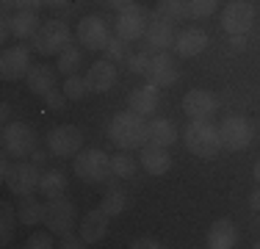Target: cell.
Here are the masks:
<instances>
[{
    "mask_svg": "<svg viewBox=\"0 0 260 249\" xmlns=\"http://www.w3.org/2000/svg\"><path fill=\"white\" fill-rule=\"evenodd\" d=\"M108 136L119 149H141L150 141V122L136 111H122L108 124Z\"/></svg>",
    "mask_w": 260,
    "mask_h": 249,
    "instance_id": "6da1fadb",
    "label": "cell"
},
{
    "mask_svg": "<svg viewBox=\"0 0 260 249\" xmlns=\"http://www.w3.org/2000/svg\"><path fill=\"white\" fill-rule=\"evenodd\" d=\"M183 139H185V147L200 158H213L221 149L219 128L210 124V119H191L188 128L183 130Z\"/></svg>",
    "mask_w": 260,
    "mask_h": 249,
    "instance_id": "7a4b0ae2",
    "label": "cell"
},
{
    "mask_svg": "<svg viewBox=\"0 0 260 249\" xmlns=\"http://www.w3.org/2000/svg\"><path fill=\"white\" fill-rule=\"evenodd\" d=\"M0 144H3V152L11 158H25L36 149V133L25 122H6L3 133H0Z\"/></svg>",
    "mask_w": 260,
    "mask_h": 249,
    "instance_id": "3957f363",
    "label": "cell"
},
{
    "mask_svg": "<svg viewBox=\"0 0 260 249\" xmlns=\"http://www.w3.org/2000/svg\"><path fill=\"white\" fill-rule=\"evenodd\" d=\"M72 169L83 183H103L105 177L111 174V158L103 152V149H80L75 155V164H72Z\"/></svg>",
    "mask_w": 260,
    "mask_h": 249,
    "instance_id": "277c9868",
    "label": "cell"
},
{
    "mask_svg": "<svg viewBox=\"0 0 260 249\" xmlns=\"http://www.w3.org/2000/svg\"><path fill=\"white\" fill-rule=\"evenodd\" d=\"M72 34L67 28V22H58V20H50L45 25H39V30L34 34V50L42 55H58L61 50L70 45Z\"/></svg>",
    "mask_w": 260,
    "mask_h": 249,
    "instance_id": "5b68a950",
    "label": "cell"
},
{
    "mask_svg": "<svg viewBox=\"0 0 260 249\" xmlns=\"http://www.w3.org/2000/svg\"><path fill=\"white\" fill-rule=\"evenodd\" d=\"M150 20H152V14L144 6L130 3L119 11V17H116V36H122V39H127V42L141 39V36L147 34V28H150Z\"/></svg>",
    "mask_w": 260,
    "mask_h": 249,
    "instance_id": "8992f818",
    "label": "cell"
},
{
    "mask_svg": "<svg viewBox=\"0 0 260 249\" xmlns=\"http://www.w3.org/2000/svg\"><path fill=\"white\" fill-rule=\"evenodd\" d=\"M219 136H221V147L230 149V152H238V149H246L255 139V128L246 116H227L224 122L219 124Z\"/></svg>",
    "mask_w": 260,
    "mask_h": 249,
    "instance_id": "52a82bcc",
    "label": "cell"
},
{
    "mask_svg": "<svg viewBox=\"0 0 260 249\" xmlns=\"http://www.w3.org/2000/svg\"><path fill=\"white\" fill-rule=\"evenodd\" d=\"M3 180H6V185L11 189V194L28 197V194H34V191L39 189V183H42L39 164H34V161H17Z\"/></svg>",
    "mask_w": 260,
    "mask_h": 249,
    "instance_id": "ba28073f",
    "label": "cell"
},
{
    "mask_svg": "<svg viewBox=\"0 0 260 249\" xmlns=\"http://www.w3.org/2000/svg\"><path fill=\"white\" fill-rule=\"evenodd\" d=\"M47 147L58 158H75L80 147H83V133L75 124H58L47 133Z\"/></svg>",
    "mask_w": 260,
    "mask_h": 249,
    "instance_id": "9c48e42d",
    "label": "cell"
},
{
    "mask_svg": "<svg viewBox=\"0 0 260 249\" xmlns=\"http://www.w3.org/2000/svg\"><path fill=\"white\" fill-rule=\"evenodd\" d=\"M75 222H78V210L75 205L70 202V199L64 197H55L47 202V216H45V224L47 230L55 235H67L75 230Z\"/></svg>",
    "mask_w": 260,
    "mask_h": 249,
    "instance_id": "30bf717a",
    "label": "cell"
},
{
    "mask_svg": "<svg viewBox=\"0 0 260 249\" xmlns=\"http://www.w3.org/2000/svg\"><path fill=\"white\" fill-rule=\"evenodd\" d=\"M252 25H255V6L249 0H233L224 6L221 11V28L227 34H249Z\"/></svg>",
    "mask_w": 260,
    "mask_h": 249,
    "instance_id": "8fae6325",
    "label": "cell"
},
{
    "mask_svg": "<svg viewBox=\"0 0 260 249\" xmlns=\"http://www.w3.org/2000/svg\"><path fill=\"white\" fill-rule=\"evenodd\" d=\"M108 39H111V30H108L103 17L91 14V17H83L78 22V42L86 50H105Z\"/></svg>",
    "mask_w": 260,
    "mask_h": 249,
    "instance_id": "7c38bea8",
    "label": "cell"
},
{
    "mask_svg": "<svg viewBox=\"0 0 260 249\" xmlns=\"http://www.w3.org/2000/svg\"><path fill=\"white\" fill-rule=\"evenodd\" d=\"M30 72V53L25 47H6L0 55V78L3 80H20Z\"/></svg>",
    "mask_w": 260,
    "mask_h": 249,
    "instance_id": "4fadbf2b",
    "label": "cell"
},
{
    "mask_svg": "<svg viewBox=\"0 0 260 249\" xmlns=\"http://www.w3.org/2000/svg\"><path fill=\"white\" fill-rule=\"evenodd\" d=\"M144 39V45L141 50L150 55H158V53H166L169 47H175V28H172L169 22H160V20H150V28H147V34L141 36Z\"/></svg>",
    "mask_w": 260,
    "mask_h": 249,
    "instance_id": "5bb4252c",
    "label": "cell"
},
{
    "mask_svg": "<svg viewBox=\"0 0 260 249\" xmlns=\"http://www.w3.org/2000/svg\"><path fill=\"white\" fill-rule=\"evenodd\" d=\"M216 108H219L216 97L205 89H191L188 95L183 97V111H185L188 119H213Z\"/></svg>",
    "mask_w": 260,
    "mask_h": 249,
    "instance_id": "9a60e30c",
    "label": "cell"
},
{
    "mask_svg": "<svg viewBox=\"0 0 260 249\" xmlns=\"http://www.w3.org/2000/svg\"><path fill=\"white\" fill-rule=\"evenodd\" d=\"M147 80L158 89H166V86L177 83V64L169 53H158L152 55V64H150V72H147Z\"/></svg>",
    "mask_w": 260,
    "mask_h": 249,
    "instance_id": "2e32d148",
    "label": "cell"
},
{
    "mask_svg": "<svg viewBox=\"0 0 260 249\" xmlns=\"http://www.w3.org/2000/svg\"><path fill=\"white\" fill-rule=\"evenodd\" d=\"M205 47H208V34L202 28H185L175 39V53L180 55V58H194V55H200Z\"/></svg>",
    "mask_w": 260,
    "mask_h": 249,
    "instance_id": "e0dca14e",
    "label": "cell"
},
{
    "mask_svg": "<svg viewBox=\"0 0 260 249\" xmlns=\"http://www.w3.org/2000/svg\"><path fill=\"white\" fill-rule=\"evenodd\" d=\"M86 80H89V89L97 91V95H105V91L114 89L116 83V67L114 61H97V64H91L89 75H86Z\"/></svg>",
    "mask_w": 260,
    "mask_h": 249,
    "instance_id": "ac0fdd59",
    "label": "cell"
},
{
    "mask_svg": "<svg viewBox=\"0 0 260 249\" xmlns=\"http://www.w3.org/2000/svg\"><path fill=\"white\" fill-rule=\"evenodd\" d=\"M108 219L111 216L105 213L103 208L89 210V213L83 216V222H80V235H83L86 244H97V241L105 238V233H108Z\"/></svg>",
    "mask_w": 260,
    "mask_h": 249,
    "instance_id": "d6986e66",
    "label": "cell"
},
{
    "mask_svg": "<svg viewBox=\"0 0 260 249\" xmlns=\"http://www.w3.org/2000/svg\"><path fill=\"white\" fill-rule=\"evenodd\" d=\"M141 166H144L150 174H166L172 169V155L166 147H158V144H150L147 141L141 147Z\"/></svg>",
    "mask_w": 260,
    "mask_h": 249,
    "instance_id": "ffe728a7",
    "label": "cell"
},
{
    "mask_svg": "<svg viewBox=\"0 0 260 249\" xmlns=\"http://www.w3.org/2000/svg\"><path fill=\"white\" fill-rule=\"evenodd\" d=\"M127 105H130V111H136L141 116H152L158 111V86L147 83V86L133 89L127 97Z\"/></svg>",
    "mask_w": 260,
    "mask_h": 249,
    "instance_id": "44dd1931",
    "label": "cell"
},
{
    "mask_svg": "<svg viewBox=\"0 0 260 249\" xmlns=\"http://www.w3.org/2000/svg\"><path fill=\"white\" fill-rule=\"evenodd\" d=\"M238 241V230L230 219H216L208 230V249H233Z\"/></svg>",
    "mask_w": 260,
    "mask_h": 249,
    "instance_id": "7402d4cb",
    "label": "cell"
},
{
    "mask_svg": "<svg viewBox=\"0 0 260 249\" xmlns=\"http://www.w3.org/2000/svg\"><path fill=\"white\" fill-rule=\"evenodd\" d=\"M188 0H160L155 6V11H152V20H160V22H183L188 20Z\"/></svg>",
    "mask_w": 260,
    "mask_h": 249,
    "instance_id": "603a6c76",
    "label": "cell"
},
{
    "mask_svg": "<svg viewBox=\"0 0 260 249\" xmlns=\"http://www.w3.org/2000/svg\"><path fill=\"white\" fill-rule=\"evenodd\" d=\"M55 72L58 70H53V67H30V72H28V89L34 91V95H39V97H47L50 91L55 89Z\"/></svg>",
    "mask_w": 260,
    "mask_h": 249,
    "instance_id": "cb8c5ba5",
    "label": "cell"
},
{
    "mask_svg": "<svg viewBox=\"0 0 260 249\" xmlns=\"http://www.w3.org/2000/svg\"><path fill=\"white\" fill-rule=\"evenodd\" d=\"M175 139H177V128H175V122L164 119V116H155V119L150 122V144L169 147V144H175Z\"/></svg>",
    "mask_w": 260,
    "mask_h": 249,
    "instance_id": "d4e9b609",
    "label": "cell"
},
{
    "mask_svg": "<svg viewBox=\"0 0 260 249\" xmlns=\"http://www.w3.org/2000/svg\"><path fill=\"white\" fill-rule=\"evenodd\" d=\"M36 30H39L36 11H17L14 20H11V34H14L17 39H34Z\"/></svg>",
    "mask_w": 260,
    "mask_h": 249,
    "instance_id": "484cf974",
    "label": "cell"
},
{
    "mask_svg": "<svg viewBox=\"0 0 260 249\" xmlns=\"http://www.w3.org/2000/svg\"><path fill=\"white\" fill-rule=\"evenodd\" d=\"M39 191H42V197H47V199L64 197V191H67V174L58 172V169L45 172V174H42V183H39Z\"/></svg>",
    "mask_w": 260,
    "mask_h": 249,
    "instance_id": "4316f807",
    "label": "cell"
},
{
    "mask_svg": "<svg viewBox=\"0 0 260 249\" xmlns=\"http://www.w3.org/2000/svg\"><path fill=\"white\" fill-rule=\"evenodd\" d=\"M45 216H47V205H42L39 199H34V194H28V197L20 202V222H22V224L34 227V224L45 222Z\"/></svg>",
    "mask_w": 260,
    "mask_h": 249,
    "instance_id": "83f0119b",
    "label": "cell"
},
{
    "mask_svg": "<svg viewBox=\"0 0 260 249\" xmlns=\"http://www.w3.org/2000/svg\"><path fill=\"white\" fill-rule=\"evenodd\" d=\"M78 67H80V47L67 45L58 53V64H55V70H58L61 75H75Z\"/></svg>",
    "mask_w": 260,
    "mask_h": 249,
    "instance_id": "f1b7e54d",
    "label": "cell"
},
{
    "mask_svg": "<svg viewBox=\"0 0 260 249\" xmlns=\"http://www.w3.org/2000/svg\"><path fill=\"white\" fill-rule=\"evenodd\" d=\"M100 208H103L108 216H119L122 210L127 208V194H125L122 189H116V185H114V189L105 191V197H103V205H100Z\"/></svg>",
    "mask_w": 260,
    "mask_h": 249,
    "instance_id": "f546056e",
    "label": "cell"
},
{
    "mask_svg": "<svg viewBox=\"0 0 260 249\" xmlns=\"http://www.w3.org/2000/svg\"><path fill=\"white\" fill-rule=\"evenodd\" d=\"M111 174L119 177V180L136 174V161H133V155H127V149H122V155H114V158H111Z\"/></svg>",
    "mask_w": 260,
    "mask_h": 249,
    "instance_id": "4dcf8cb0",
    "label": "cell"
},
{
    "mask_svg": "<svg viewBox=\"0 0 260 249\" xmlns=\"http://www.w3.org/2000/svg\"><path fill=\"white\" fill-rule=\"evenodd\" d=\"M105 58L119 64V61H127L130 58V42L122 39V36H111L108 45H105Z\"/></svg>",
    "mask_w": 260,
    "mask_h": 249,
    "instance_id": "1f68e13d",
    "label": "cell"
},
{
    "mask_svg": "<svg viewBox=\"0 0 260 249\" xmlns=\"http://www.w3.org/2000/svg\"><path fill=\"white\" fill-rule=\"evenodd\" d=\"M61 89H64V95L70 97V100H83V95L86 91H91L89 89V80L83 78V75H67V80H64V86H61Z\"/></svg>",
    "mask_w": 260,
    "mask_h": 249,
    "instance_id": "d6a6232c",
    "label": "cell"
},
{
    "mask_svg": "<svg viewBox=\"0 0 260 249\" xmlns=\"http://www.w3.org/2000/svg\"><path fill=\"white\" fill-rule=\"evenodd\" d=\"M216 9H219V0H188V14L194 20H208L216 14Z\"/></svg>",
    "mask_w": 260,
    "mask_h": 249,
    "instance_id": "836d02e7",
    "label": "cell"
},
{
    "mask_svg": "<svg viewBox=\"0 0 260 249\" xmlns=\"http://www.w3.org/2000/svg\"><path fill=\"white\" fill-rule=\"evenodd\" d=\"M150 64H152V55L144 53V50L127 58V67H130V72H133V75H147V72H150Z\"/></svg>",
    "mask_w": 260,
    "mask_h": 249,
    "instance_id": "e575fe53",
    "label": "cell"
},
{
    "mask_svg": "<svg viewBox=\"0 0 260 249\" xmlns=\"http://www.w3.org/2000/svg\"><path fill=\"white\" fill-rule=\"evenodd\" d=\"M67 100H70V97L64 95V89H53L50 95L45 97V103H47V108H53V111H61V108L67 105Z\"/></svg>",
    "mask_w": 260,
    "mask_h": 249,
    "instance_id": "d590c367",
    "label": "cell"
},
{
    "mask_svg": "<svg viewBox=\"0 0 260 249\" xmlns=\"http://www.w3.org/2000/svg\"><path fill=\"white\" fill-rule=\"evenodd\" d=\"M28 249H50L53 246V238L47 233H34L28 238V244H25Z\"/></svg>",
    "mask_w": 260,
    "mask_h": 249,
    "instance_id": "8d00e7d4",
    "label": "cell"
},
{
    "mask_svg": "<svg viewBox=\"0 0 260 249\" xmlns=\"http://www.w3.org/2000/svg\"><path fill=\"white\" fill-rule=\"evenodd\" d=\"M61 238H64V241H61V246H64V249H83V246H89V244L83 241V235L67 233V235H61Z\"/></svg>",
    "mask_w": 260,
    "mask_h": 249,
    "instance_id": "74e56055",
    "label": "cell"
},
{
    "mask_svg": "<svg viewBox=\"0 0 260 249\" xmlns=\"http://www.w3.org/2000/svg\"><path fill=\"white\" fill-rule=\"evenodd\" d=\"M130 246H133V249H160L164 244H160L158 238H147V235H144V238H136Z\"/></svg>",
    "mask_w": 260,
    "mask_h": 249,
    "instance_id": "f35d334b",
    "label": "cell"
},
{
    "mask_svg": "<svg viewBox=\"0 0 260 249\" xmlns=\"http://www.w3.org/2000/svg\"><path fill=\"white\" fill-rule=\"evenodd\" d=\"M11 20L14 17H9V11H3V17H0V39H9V34H11Z\"/></svg>",
    "mask_w": 260,
    "mask_h": 249,
    "instance_id": "ab89813d",
    "label": "cell"
},
{
    "mask_svg": "<svg viewBox=\"0 0 260 249\" xmlns=\"http://www.w3.org/2000/svg\"><path fill=\"white\" fill-rule=\"evenodd\" d=\"M230 47L235 50V53H241V50L246 47V34H233L230 36Z\"/></svg>",
    "mask_w": 260,
    "mask_h": 249,
    "instance_id": "60d3db41",
    "label": "cell"
},
{
    "mask_svg": "<svg viewBox=\"0 0 260 249\" xmlns=\"http://www.w3.org/2000/svg\"><path fill=\"white\" fill-rule=\"evenodd\" d=\"M45 0H17V9L20 11H36Z\"/></svg>",
    "mask_w": 260,
    "mask_h": 249,
    "instance_id": "b9f144b4",
    "label": "cell"
},
{
    "mask_svg": "<svg viewBox=\"0 0 260 249\" xmlns=\"http://www.w3.org/2000/svg\"><path fill=\"white\" fill-rule=\"evenodd\" d=\"M3 219H6V227H3V241H9V230H11V208L3 205Z\"/></svg>",
    "mask_w": 260,
    "mask_h": 249,
    "instance_id": "7bdbcfd3",
    "label": "cell"
},
{
    "mask_svg": "<svg viewBox=\"0 0 260 249\" xmlns=\"http://www.w3.org/2000/svg\"><path fill=\"white\" fill-rule=\"evenodd\" d=\"M103 3L108 6V9H116V11H122L125 6H130V3H133V0H103Z\"/></svg>",
    "mask_w": 260,
    "mask_h": 249,
    "instance_id": "ee69618b",
    "label": "cell"
},
{
    "mask_svg": "<svg viewBox=\"0 0 260 249\" xmlns=\"http://www.w3.org/2000/svg\"><path fill=\"white\" fill-rule=\"evenodd\" d=\"M249 208L255 210V213H260V189H255L249 194Z\"/></svg>",
    "mask_w": 260,
    "mask_h": 249,
    "instance_id": "f6af8a7d",
    "label": "cell"
},
{
    "mask_svg": "<svg viewBox=\"0 0 260 249\" xmlns=\"http://www.w3.org/2000/svg\"><path fill=\"white\" fill-rule=\"evenodd\" d=\"M30 161H34V164H45V161H47V155L45 152H42V149H34V152H30Z\"/></svg>",
    "mask_w": 260,
    "mask_h": 249,
    "instance_id": "bcb514c9",
    "label": "cell"
},
{
    "mask_svg": "<svg viewBox=\"0 0 260 249\" xmlns=\"http://www.w3.org/2000/svg\"><path fill=\"white\" fill-rule=\"evenodd\" d=\"M47 6H53V9H61V6H67L70 0H45Z\"/></svg>",
    "mask_w": 260,
    "mask_h": 249,
    "instance_id": "7dc6e473",
    "label": "cell"
},
{
    "mask_svg": "<svg viewBox=\"0 0 260 249\" xmlns=\"http://www.w3.org/2000/svg\"><path fill=\"white\" fill-rule=\"evenodd\" d=\"M0 116H3V122H6V116H9V103L0 105Z\"/></svg>",
    "mask_w": 260,
    "mask_h": 249,
    "instance_id": "c3c4849f",
    "label": "cell"
},
{
    "mask_svg": "<svg viewBox=\"0 0 260 249\" xmlns=\"http://www.w3.org/2000/svg\"><path fill=\"white\" fill-rule=\"evenodd\" d=\"M0 3H3V11H9L11 6H17V0H0Z\"/></svg>",
    "mask_w": 260,
    "mask_h": 249,
    "instance_id": "681fc988",
    "label": "cell"
},
{
    "mask_svg": "<svg viewBox=\"0 0 260 249\" xmlns=\"http://www.w3.org/2000/svg\"><path fill=\"white\" fill-rule=\"evenodd\" d=\"M255 177H257V183H260V158L255 161Z\"/></svg>",
    "mask_w": 260,
    "mask_h": 249,
    "instance_id": "f907efd6",
    "label": "cell"
},
{
    "mask_svg": "<svg viewBox=\"0 0 260 249\" xmlns=\"http://www.w3.org/2000/svg\"><path fill=\"white\" fill-rule=\"evenodd\" d=\"M255 249H260V241H257V244H255Z\"/></svg>",
    "mask_w": 260,
    "mask_h": 249,
    "instance_id": "816d5d0a",
    "label": "cell"
},
{
    "mask_svg": "<svg viewBox=\"0 0 260 249\" xmlns=\"http://www.w3.org/2000/svg\"><path fill=\"white\" fill-rule=\"evenodd\" d=\"M257 224H260V213H257Z\"/></svg>",
    "mask_w": 260,
    "mask_h": 249,
    "instance_id": "f5cc1de1",
    "label": "cell"
}]
</instances>
